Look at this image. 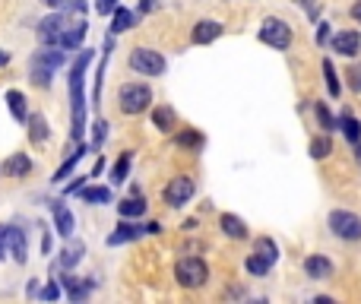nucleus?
<instances>
[{"label": "nucleus", "instance_id": "16", "mask_svg": "<svg viewBox=\"0 0 361 304\" xmlns=\"http://www.w3.org/2000/svg\"><path fill=\"white\" fill-rule=\"evenodd\" d=\"M48 120H44V114H32L29 118V139L32 143H44V139H48Z\"/></svg>", "mask_w": 361, "mask_h": 304}, {"label": "nucleus", "instance_id": "18", "mask_svg": "<svg viewBox=\"0 0 361 304\" xmlns=\"http://www.w3.org/2000/svg\"><path fill=\"white\" fill-rule=\"evenodd\" d=\"M6 105H10V114L16 120H25L29 118V111H25V95L19 92V89H10V92H6Z\"/></svg>", "mask_w": 361, "mask_h": 304}, {"label": "nucleus", "instance_id": "3", "mask_svg": "<svg viewBox=\"0 0 361 304\" xmlns=\"http://www.w3.org/2000/svg\"><path fill=\"white\" fill-rule=\"evenodd\" d=\"M175 279L184 289H203L209 279V266L200 257H181L175 266Z\"/></svg>", "mask_w": 361, "mask_h": 304}, {"label": "nucleus", "instance_id": "24", "mask_svg": "<svg viewBox=\"0 0 361 304\" xmlns=\"http://www.w3.org/2000/svg\"><path fill=\"white\" fill-rule=\"evenodd\" d=\"M32 63H42V67H61L63 63V51H38L35 57H32Z\"/></svg>", "mask_w": 361, "mask_h": 304}, {"label": "nucleus", "instance_id": "31", "mask_svg": "<svg viewBox=\"0 0 361 304\" xmlns=\"http://www.w3.org/2000/svg\"><path fill=\"white\" fill-rule=\"evenodd\" d=\"M82 152H86V149H82V146H80V149H76L73 156H70V162H63V165H61V171H57V175H54V181H57V184H61L63 177H67L70 171H73V165H76V162H80V158H82Z\"/></svg>", "mask_w": 361, "mask_h": 304}, {"label": "nucleus", "instance_id": "45", "mask_svg": "<svg viewBox=\"0 0 361 304\" xmlns=\"http://www.w3.org/2000/svg\"><path fill=\"white\" fill-rule=\"evenodd\" d=\"M6 63H10V54H6V51H0V67H6Z\"/></svg>", "mask_w": 361, "mask_h": 304}, {"label": "nucleus", "instance_id": "28", "mask_svg": "<svg viewBox=\"0 0 361 304\" xmlns=\"http://www.w3.org/2000/svg\"><path fill=\"white\" fill-rule=\"evenodd\" d=\"M82 200H89V203H108V200H111V190H108V187H86V190H82Z\"/></svg>", "mask_w": 361, "mask_h": 304}, {"label": "nucleus", "instance_id": "6", "mask_svg": "<svg viewBox=\"0 0 361 304\" xmlns=\"http://www.w3.org/2000/svg\"><path fill=\"white\" fill-rule=\"evenodd\" d=\"M130 67L143 76H162L165 73V57L158 54V51H149V48H133Z\"/></svg>", "mask_w": 361, "mask_h": 304}, {"label": "nucleus", "instance_id": "12", "mask_svg": "<svg viewBox=\"0 0 361 304\" xmlns=\"http://www.w3.org/2000/svg\"><path fill=\"white\" fill-rule=\"evenodd\" d=\"M51 213H54V225H57V234L70 238L73 234V213H70L63 203H51Z\"/></svg>", "mask_w": 361, "mask_h": 304}, {"label": "nucleus", "instance_id": "39", "mask_svg": "<svg viewBox=\"0 0 361 304\" xmlns=\"http://www.w3.org/2000/svg\"><path fill=\"white\" fill-rule=\"evenodd\" d=\"M158 6V0H139V13H152Z\"/></svg>", "mask_w": 361, "mask_h": 304}, {"label": "nucleus", "instance_id": "15", "mask_svg": "<svg viewBox=\"0 0 361 304\" xmlns=\"http://www.w3.org/2000/svg\"><path fill=\"white\" fill-rule=\"evenodd\" d=\"M219 225H222V232H225L228 238H234V241H244V238H247V225L238 219V215L225 213V215L219 219Z\"/></svg>", "mask_w": 361, "mask_h": 304}, {"label": "nucleus", "instance_id": "46", "mask_svg": "<svg viewBox=\"0 0 361 304\" xmlns=\"http://www.w3.org/2000/svg\"><path fill=\"white\" fill-rule=\"evenodd\" d=\"M295 4H301V6H310V4H314V0H295Z\"/></svg>", "mask_w": 361, "mask_h": 304}, {"label": "nucleus", "instance_id": "23", "mask_svg": "<svg viewBox=\"0 0 361 304\" xmlns=\"http://www.w3.org/2000/svg\"><path fill=\"white\" fill-rule=\"evenodd\" d=\"M6 171H10L13 177H19V175H29V171H32V158L19 152V156H13L10 162H6Z\"/></svg>", "mask_w": 361, "mask_h": 304}, {"label": "nucleus", "instance_id": "22", "mask_svg": "<svg viewBox=\"0 0 361 304\" xmlns=\"http://www.w3.org/2000/svg\"><path fill=\"white\" fill-rule=\"evenodd\" d=\"M253 253H260V257L270 260V263H276V260H279V247L272 244V238H257V244H253Z\"/></svg>", "mask_w": 361, "mask_h": 304}, {"label": "nucleus", "instance_id": "11", "mask_svg": "<svg viewBox=\"0 0 361 304\" xmlns=\"http://www.w3.org/2000/svg\"><path fill=\"white\" fill-rule=\"evenodd\" d=\"M149 232V225H130V222H124V225H118V232H111L108 234V244H124V241H137V238H143V234Z\"/></svg>", "mask_w": 361, "mask_h": 304}, {"label": "nucleus", "instance_id": "1", "mask_svg": "<svg viewBox=\"0 0 361 304\" xmlns=\"http://www.w3.org/2000/svg\"><path fill=\"white\" fill-rule=\"evenodd\" d=\"M82 35H86V23H73L67 13H54V16L38 23V38L44 44H51V48L70 51L82 42Z\"/></svg>", "mask_w": 361, "mask_h": 304}, {"label": "nucleus", "instance_id": "5", "mask_svg": "<svg viewBox=\"0 0 361 304\" xmlns=\"http://www.w3.org/2000/svg\"><path fill=\"white\" fill-rule=\"evenodd\" d=\"M329 232L342 241H361V219L355 213L336 209V213H329Z\"/></svg>", "mask_w": 361, "mask_h": 304}, {"label": "nucleus", "instance_id": "7", "mask_svg": "<svg viewBox=\"0 0 361 304\" xmlns=\"http://www.w3.org/2000/svg\"><path fill=\"white\" fill-rule=\"evenodd\" d=\"M260 42L270 44V48H276V51H285L291 44V29L282 23V19L270 16L263 25H260Z\"/></svg>", "mask_w": 361, "mask_h": 304}, {"label": "nucleus", "instance_id": "26", "mask_svg": "<svg viewBox=\"0 0 361 304\" xmlns=\"http://www.w3.org/2000/svg\"><path fill=\"white\" fill-rule=\"evenodd\" d=\"M152 124H156L158 130L168 133L171 124H175V114H171V108H156V111H152Z\"/></svg>", "mask_w": 361, "mask_h": 304}, {"label": "nucleus", "instance_id": "21", "mask_svg": "<svg viewBox=\"0 0 361 304\" xmlns=\"http://www.w3.org/2000/svg\"><path fill=\"white\" fill-rule=\"evenodd\" d=\"M339 127H342V133H346L348 143H358V139H361V124L352 118V114H342V118H339Z\"/></svg>", "mask_w": 361, "mask_h": 304}, {"label": "nucleus", "instance_id": "32", "mask_svg": "<svg viewBox=\"0 0 361 304\" xmlns=\"http://www.w3.org/2000/svg\"><path fill=\"white\" fill-rule=\"evenodd\" d=\"M323 73H327L329 95H339V80H336V70H333V63H329V61H323Z\"/></svg>", "mask_w": 361, "mask_h": 304}, {"label": "nucleus", "instance_id": "9", "mask_svg": "<svg viewBox=\"0 0 361 304\" xmlns=\"http://www.w3.org/2000/svg\"><path fill=\"white\" fill-rule=\"evenodd\" d=\"M333 51L342 57H355L361 51V35L358 32H339V35H333Z\"/></svg>", "mask_w": 361, "mask_h": 304}, {"label": "nucleus", "instance_id": "2", "mask_svg": "<svg viewBox=\"0 0 361 304\" xmlns=\"http://www.w3.org/2000/svg\"><path fill=\"white\" fill-rule=\"evenodd\" d=\"M89 61H92V51H82L80 57L70 67V101H73V139L82 137V124H86V101H82V73H86Z\"/></svg>", "mask_w": 361, "mask_h": 304}, {"label": "nucleus", "instance_id": "47", "mask_svg": "<svg viewBox=\"0 0 361 304\" xmlns=\"http://www.w3.org/2000/svg\"><path fill=\"white\" fill-rule=\"evenodd\" d=\"M358 162H361V143H358Z\"/></svg>", "mask_w": 361, "mask_h": 304}, {"label": "nucleus", "instance_id": "35", "mask_svg": "<svg viewBox=\"0 0 361 304\" xmlns=\"http://www.w3.org/2000/svg\"><path fill=\"white\" fill-rule=\"evenodd\" d=\"M203 139H200V133H177V146H200Z\"/></svg>", "mask_w": 361, "mask_h": 304}, {"label": "nucleus", "instance_id": "37", "mask_svg": "<svg viewBox=\"0 0 361 304\" xmlns=\"http://www.w3.org/2000/svg\"><path fill=\"white\" fill-rule=\"evenodd\" d=\"M348 82H352V89H355V92H361V67L348 70Z\"/></svg>", "mask_w": 361, "mask_h": 304}, {"label": "nucleus", "instance_id": "27", "mask_svg": "<svg viewBox=\"0 0 361 304\" xmlns=\"http://www.w3.org/2000/svg\"><path fill=\"white\" fill-rule=\"evenodd\" d=\"M329 152H333V143H329L327 137H317V139H310V156H314V158H327Z\"/></svg>", "mask_w": 361, "mask_h": 304}, {"label": "nucleus", "instance_id": "40", "mask_svg": "<svg viewBox=\"0 0 361 304\" xmlns=\"http://www.w3.org/2000/svg\"><path fill=\"white\" fill-rule=\"evenodd\" d=\"M57 295H61V291H57V285H48V289L42 291V298H48V301H54Z\"/></svg>", "mask_w": 361, "mask_h": 304}, {"label": "nucleus", "instance_id": "19", "mask_svg": "<svg viewBox=\"0 0 361 304\" xmlns=\"http://www.w3.org/2000/svg\"><path fill=\"white\" fill-rule=\"evenodd\" d=\"M118 213L127 215V219H137V215L146 213V200H139V196H130V200H120L118 203Z\"/></svg>", "mask_w": 361, "mask_h": 304}, {"label": "nucleus", "instance_id": "36", "mask_svg": "<svg viewBox=\"0 0 361 304\" xmlns=\"http://www.w3.org/2000/svg\"><path fill=\"white\" fill-rule=\"evenodd\" d=\"M95 10H99L101 16H108V13L118 10V0H99V4H95Z\"/></svg>", "mask_w": 361, "mask_h": 304}, {"label": "nucleus", "instance_id": "10", "mask_svg": "<svg viewBox=\"0 0 361 304\" xmlns=\"http://www.w3.org/2000/svg\"><path fill=\"white\" fill-rule=\"evenodd\" d=\"M219 35H222V23H215V19H200V23L194 25V32H190L194 44H209Z\"/></svg>", "mask_w": 361, "mask_h": 304}, {"label": "nucleus", "instance_id": "43", "mask_svg": "<svg viewBox=\"0 0 361 304\" xmlns=\"http://www.w3.org/2000/svg\"><path fill=\"white\" fill-rule=\"evenodd\" d=\"M352 19H355V23H361V0L352 6Z\"/></svg>", "mask_w": 361, "mask_h": 304}, {"label": "nucleus", "instance_id": "33", "mask_svg": "<svg viewBox=\"0 0 361 304\" xmlns=\"http://www.w3.org/2000/svg\"><path fill=\"white\" fill-rule=\"evenodd\" d=\"M42 4H48V6H54V10H82V0H42Z\"/></svg>", "mask_w": 361, "mask_h": 304}, {"label": "nucleus", "instance_id": "17", "mask_svg": "<svg viewBox=\"0 0 361 304\" xmlns=\"http://www.w3.org/2000/svg\"><path fill=\"white\" fill-rule=\"evenodd\" d=\"M63 289H67V295L73 298V301H82V298H89V289H92V279L80 282V279L67 276V279H63Z\"/></svg>", "mask_w": 361, "mask_h": 304}, {"label": "nucleus", "instance_id": "29", "mask_svg": "<svg viewBox=\"0 0 361 304\" xmlns=\"http://www.w3.org/2000/svg\"><path fill=\"white\" fill-rule=\"evenodd\" d=\"M270 260H263L260 253H253V257H247V272H253V276H263V272H270Z\"/></svg>", "mask_w": 361, "mask_h": 304}, {"label": "nucleus", "instance_id": "34", "mask_svg": "<svg viewBox=\"0 0 361 304\" xmlns=\"http://www.w3.org/2000/svg\"><path fill=\"white\" fill-rule=\"evenodd\" d=\"M317 118H320L323 130H333V127H336V120H333V114L327 111V105H317Z\"/></svg>", "mask_w": 361, "mask_h": 304}, {"label": "nucleus", "instance_id": "4", "mask_svg": "<svg viewBox=\"0 0 361 304\" xmlns=\"http://www.w3.org/2000/svg\"><path fill=\"white\" fill-rule=\"evenodd\" d=\"M152 101V92L149 86H143V82H127V86H120V95H118V105L124 114H139L146 111Z\"/></svg>", "mask_w": 361, "mask_h": 304}, {"label": "nucleus", "instance_id": "25", "mask_svg": "<svg viewBox=\"0 0 361 304\" xmlns=\"http://www.w3.org/2000/svg\"><path fill=\"white\" fill-rule=\"evenodd\" d=\"M130 152H124V156L114 162V168H111V181L114 184H120V181H127V171H130Z\"/></svg>", "mask_w": 361, "mask_h": 304}, {"label": "nucleus", "instance_id": "8", "mask_svg": "<svg viewBox=\"0 0 361 304\" xmlns=\"http://www.w3.org/2000/svg\"><path fill=\"white\" fill-rule=\"evenodd\" d=\"M194 177H187V175H181V177H171V184L168 187H165V203H168V206H184V203L190 200V196H194Z\"/></svg>", "mask_w": 361, "mask_h": 304}, {"label": "nucleus", "instance_id": "42", "mask_svg": "<svg viewBox=\"0 0 361 304\" xmlns=\"http://www.w3.org/2000/svg\"><path fill=\"white\" fill-rule=\"evenodd\" d=\"M4 247H6V225H0V257H4Z\"/></svg>", "mask_w": 361, "mask_h": 304}, {"label": "nucleus", "instance_id": "41", "mask_svg": "<svg viewBox=\"0 0 361 304\" xmlns=\"http://www.w3.org/2000/svg\"><path fill=\"white\" fill-rule=\"evenodd\" d=\"M327 38H329V25H327V23H323V25H320V32H317V42H320V44H323V42H327Z\"/></svg>", "mask_w": 361, "mask_h": 304}, {"label": "nucleus", "instance_id": "14", "mask_svg": "<svg viewBox=\"0 0 361 304\" xmlns=\"http://www.w3.org/2000/svg\"><path fill=\"white\" fill-rule=\"evenodd\" d=\"M304 272H308L310 279H329V272H333V263H329L327 257H320V253H314V257L304 260Z\"/></svg>", "mask_w": 361, "mask_h": 304}, {"label": "nucleus", "instance_id": "38", "mask_svg": "<svg viewBox=\"0 0 361 304\" xmlns=\"http://www.w3.org/2000/svg\"><path fill=\"white\" fill-rule=\"evenodd\" d=\"M105 120H99V124H95V146H99L101 143V139H105Z\"/></svg>", "mask_w": 361, "mask_h": 304}, {"label": "nucleus", "instance_id": "30", "mask_svg": "<svg viewBox=\"0 0 361 304\" xmlns=\"http://www.w3.org/2000/svg\"><path fill=\"white\" fill-rule=\"evenodd\" d=\"M32 82L35 86H51V67H42V63H32Z\"/></svg>", "mask_w": 361, "mask_h": 304}, {"label": "nucleus", "instance_id": "44", "mask_svg": "<svg viewBox=\"0 0 361 304\" xmlns=\"http://www.w3.org/2000/svg\"><path fill=\"white\" fill-rule=\"evenodd\" d=\"M82 181H86V177H76V181L67 187V194H73V190H80V187H82Z\"/></svg>", "mask_w": 361, "mask_h": 304}, {"label": "nucleus", "instance_id": "20", "mask_svg": "<svg viewBox=\"0 0 361 304\" xmlns=\"http://www.w3.org/2000/svg\"><path fill=\"white\" fill-rule=\"evenodd\" d=\"M111 16H114V19H111V32H114V35H120V32H127V29L133 25V13L124 10V6H118Z\"/></svg>", "mask_w": 361, "mask_h": 304}, {"label": "nucleus", "instance_id": "13", "mask_svg": "<svg viewBox=\"0 0 361 304\" xmlns=\"http://www.w3.org/2000/svg\"><path fill=\"white\" fill-rule=\"evenodd\" d=\"M6 244H10V253L16 263H25V234L19 232L16 225H6Z\"/></svg>", "mask_w": 361, "mask_h": 304}]
</instances>
